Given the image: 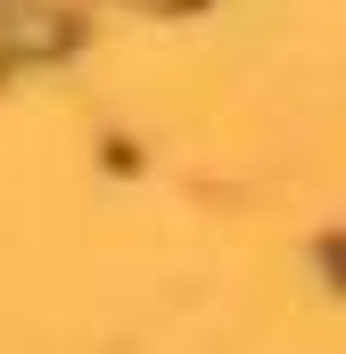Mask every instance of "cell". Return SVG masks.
Wrapping results in <instances>:
<instances>
[{"label":"cell","mask_w":346,"mask_h":354,"mask_svg":"<svg viewBox=\"0 0 346 354\" xmlns=\"http://www.w3.org/2000/svg\"><path fill=\"white\" fill-rule=\"evenodd\" d=\"M140 8H190V0H140Z\"/></svg>","instance_id":"6da1fadb"}]
</instances>
